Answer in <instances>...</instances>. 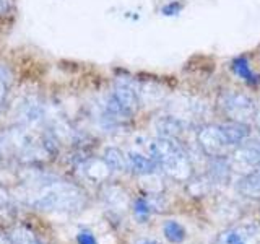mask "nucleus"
I'll return each instance as SVG.
<instances>
[{
	"mask_svg": "<svg viewBox=\"0 0 260 244\" xmlns=\"http://www.w3.org/2000/svg\"><path fill=\"white\" fill-rule=\"evenodd\" d=\"M151 158L158 163L165 173L177 182H189L193 174L192 161L187 151L177 143V140L169 138H156L150 143Z\"/></svg>",
	"mask_w": 260,
	"mask_h": 244,
	"instance_id": "f257e3e1",
	"label": "nucleus"
},
{
	"mask_svg": "<svg viewBox=\"0 0 260 244\" xmlns=\"http://www.w3.org/2000/svg\"><path fill=\"white\" fill-rule=\"evenodd\" d=\"M32 205L41 210H77L83 205V194L67 182H49L35 195Z\"/></svg>",
	"mask_w": 260,
	"mask_h": 244,
	"instance_id": "f03ea898",
	"label": "nucleus"
},
{
	"mask_svg": "<svg viewBox=\"0 0 260 244\" xmlns=\"http://www.w3.org/2000/svg\"><path fill=\"white\" fill-rule=\"evenodd\" d=\"M219 108L226 114L230 120L247 122L254 119L257 112L255 101L242 92H226L219 96Z\"/></svg>",
	"mask_w": 260,
	"mask_h": 244,
	"instance_id": "7ed1b4c3",
	"label": "nucleus"
},
{
	"mask_svg": "<svg viewBox=\"0 0 260 244\" xmlns=\"http://www.w3.org/2000/svg\"><path fill=\"white\" fill-rule=\"evenodd\" d=\"M197 145L208 158L224 157L226 150L230 148V145L224 140L221 129H219V124L218 126L215 124L200 126L197 129Z\"/></svg>",
	"mask_w": 260,
	"mask_h": 244,
	"instance_id": "20e7f679",
	"label": "nucleus"
},
{
	"mask_svg": "<svg viewBox=\"0 0 260 244\" xmlns=\"http://www.w3.org/2000/svg\"><path fill=\"white\" fill-rule=\"evenodd\" d=\"M112 96L120 103V106L127 112L135 114V111L140 106V96H138V88L128 80H119L114 86Z\"/></svg>",
	"mask_w": 260,
	"mask_h": 244,
	"instance_id": "39448f33",
	"label": "nucleus"
},
{
	"mask_svg": "<svg viewBox=\"0 0 260 244\" xmlns=\"http://www.w3.org/2000/svg\"><path fill=\"white\" fill-rule=\"evenodd\" d=\"M234 161L239 166L257 169L260 168V140H247L236 146L234 151Z\"/></svg>",
	"mask_w": 260,
	"mask_h": 244,
	"instance_id": "423d86ee",
	"label": "nucleus"
},
{
	"mask_svg": "<svg viewBox=\"0 0 260 244\" xmlns=\"http://www.w3.org/2000/svg\"><path fill=\"white\" fill-rule=\"evenodd\" d=\"M154 130L159 138H169V140H179L185 132V122L174 116L159 117L154 122Z\"/></svg>",
	"mask_w": 260,
	"mask_h": 244,
	"instance_id": "0eeeda50",
	"label": "nucleus"
},
{
	"mask_svg": "<svg viewBox=\"0 0 260 244\" xmlns=\"http://www.w3.org/2000/svg\"><path fill=\"white\" fill-rule=\"evenodd\" d=\"M219 129L224 135V140L230 146H239L244 143L250 135V129L247 122L239 120H226L223 124H219Z\"/></svg>",
	"mask_w": 260,
	"mask_h": 244,
	"instance_id": "6e6552de",
	"label": "nucleus"
},
{
	"mask_svg": "<svg viewBox=\"0 0 260 244\" xmlns=\"http://www.w3.org/2000/svg\"><path fill=\"white\" fill-rule=\"evenodd\" d=\"M233 165L228 155L224 157H211L208 163V179L211 184H228L231 179Z\"/></svg>",
	"mask_w": 260,
	"mask_h": 244,
	"instance_id": "1a4fd4ad",
	"label": "nucleus"
},
{
	"mask_svg": "<svg viewBox=\"0 0 260 244\" xmlns=\"http://www.w3.org/2000/svg\"><path fill=\"white\" fill-rule=\"evenodd\" d=\"M127 168L135 174L146 176V174L156 173L158 163L154 161L151 157H145V155H142V153L130 151L127 155Z\"/></svg>",
	"mask_w": 260,
	"mask_h": 244,
	"instance_id": "9d476101",
	"label": "nucleus"
},
{
	"mask_svg": "<svg viewBox=\"0 0 260 244\" xmlns=\"http://www.w3.org/2000/svg\"><path fill=\"white\" fill-rule=\"evenodd\" d=\"M238 191L246 197H260V168L249 171L238 181Z\"/></svg>",
	"mask_w": 260,
	"mask_h": 244,
	"instance_id": "9b49d317",
	"label": "nucleus"
},
{
	"mask_svg": "<svg viewBox=\"0 0 260 244\" xmlns=\"http://www.w3.org/2000/svg\"><path fill=\"white\" fill-rule=\"evenodd\" d=\"M250 236L249 228H231L219 234V244H249Z\"/></svg>",
	"mask_w": 260,
	"mask_h": 244,
	"instance_id": "f8f14e48",
	"label": "nucleus"
},
{
	"mask_svg": "<svg viewBox=\"0 0 260 244\" xmlns=\"http://www.w3.org/2000/svg\"><path fill=\"white\" fill-rule=\"evenodd\" d=\"M162 233H165L166 239L169 242H174V244H179L185 239V228L179 222H176V220L166 222L165 226H162Z\"/></svg>",
	"mask_w": 260,
	"mask_h": 244,
	"instance_id": "ddd939ff",
	"label": "nucleus"
},
{
	"mask_svg": "<svg viewBox=\"0 0 260 244\" xmlns=\"http://www.w3.org/2000/svg\"><path fill=\"white\" fill-rule=\"evenodd\" d=\"M104 161H106V165L109 166V169H112V171H124L127 168V157H124L122 151L117 148L106 150Z\"/></svg>",
	"mask_w": 260,
	"mask_h": 244,
	"instance_id": "4468645a",
	"label": "nucleus"
},
{
	"mask_svg": "<svg viewBox=\"0 0 260 244\" xmlns=\"http://www.w3.org/2000/svg\"><path fill=\"white\" fill-rule=\"evenodd\" d=\"M233 69H234V72L238 73V75H239L242 80L249 81V83H257V81H258V77L255 75L254 72L250 70V67H249V64H247L246 59H238V60H234Z\"/></svg>",
	"mask_w": 260,
	"mask_h": 244,
	"instance_id": "2eb2a0df",
	"label": "nucleus"
},
{
	"mask_svg": "<svg viewBox=\"0 0 260 244\" xmlns=\"http://www.w3.org/2000/svg\"><path fill=\"white\" fill-rule=\"evenodd\" d=\"M151 210H153V205L148 199H137L134 203V214L138 220H140V222L148 220Z\"/></svg>",
	"mask_w": 260,
	"mask_h": 244,
	"instance_id": "dca6fc26",
	"label": "nucleus"
},
{
	"mask_svg": "<svg viewBox=\"0 0 260 244\" xmlns=\"http://www.w3.org/2000/svg\"><path fill=\"white\" fill-rule=\"evenodd\" d=\"M12 242L13 244H41L36 236L31 231L24 230V228H18V230L12 231Z\"/></svg>",
	"mask_w": 260,
	"mask_h": 244,
	"instance_id": "f3484780",
	"label": "nucleus"
},
{
	"mask_svg": "<svg viewBox=\"0 0 260 244\" xmlns=\"http://www.w3.org/2000/svg\"><path fill=\"white\" fill-rule=\"evenodd\" d=\"M77 242L78 244H98L94 234L88 230H81L78 234H77Z\"/></svg>",
	"mask_w": 260,
	"mask_h": 244,
	"instance_id": "a211bd4d",
	"label": "nucleus"
},
{
	"mask_svg": "<svg viewBox=\"0 0 260 244\" xmlns=\"http://www.w3.org/2000/svg\"><path fill=\"white\" fill-rule=\"evenodd\" d=\"M254 124H255V127H257V130H258V134H260V111L255 112V116H254Z\"/></svg>",
	"mask_w": 260,
	"mask_h": 244,
	"instance_id": "6ab92c4d",
	"label": "nucleus"
},
{
	"mask_svg": "<svg viewBox=\"0 0 260 244\" xmlns=\"http://www.w3.org/2000/svg\"><path fill=\"white\" fill-rule=\"evenodd\" d=\"M135 244H159V242L154 241V239H140V241H137Z\"/></svg>",
	"mask_w": 260,
	"mask_h": 244,
	"instance_id": "aec40b11",
	"label": "nucleus"
}]
</instances>
